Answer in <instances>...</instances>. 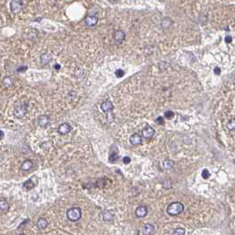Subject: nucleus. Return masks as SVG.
<instances>
[{
	"instance_id": "obj_19",
	"label": "nucleus",
	"mask_w": 235,
	"mask_h": 235,
	"mask_svg": "<svg viewBox=\"0 0 235 235\" xmlns=\"http://www.w3.org/2000/svg\"><path fill=\"white\" fill-rule=\"evenodd\" d=\"M173 166V162L171 160H164L163 163V167L165 170H170L172 169Z\"/></svg>"
},
{
	"instance_id": "obj_26",
	"label": "nucleus",
	"mask_w": 235,
	"mask_h": 235,
	"mask_svg": "<svg viewBox=\"0 0 235 235\" xmlns=\"http://www.w3.org/2000/svg\"><path fill=\"white\" fill-rule=\"evenodd\" d=\"M115 74H116V76H117L118 78H120V77H123V75H124V72H123V70L119 69V70H117V71L115 72Z\"/></svg>"
},
{
	"instance_id": "obj_34",
	"label": "nucleus",
	"mask_w": 235,
	"mask_h": 235,
	"mask_svg": "<svg viewBox=\"0 0 235 235\" xmlns=\"http://www.w3.org/2000/svg\"><path fill=\"white\" fill-rule=\"evenodd\" d=\"M18 235H26V234H24V233H21V234H18Z\"/></svg>"
},
{
	"instance_id": "obj_6",
	"label": "nucleus",
	"mask_w": 235,
	"mask_h": 235,
	"mask_svg": "<svg viewBox=\"0 0 235 235\" xmlns=\"http://www.w3.org/2000/svg\"><path fill=\"white\" fill-rule=\"evenodd\" d=\"M155 134V130L151 126H147L142 130V136L146 139H149L153 137Z\"/></svg>"
},
{
	"instance_id": "obj_11",
	"label": "nucleus",
	"mask_w": 235,
	"mask_h": 235,
	"mask_svg": "<svg viewBox=\"0 0 235 235\" xmlns=\"http://www.w3.org/2000/svg\"><path fill=\"white\" fill-rule=\"evenodd\" d=\"M125 35L124 32L122 30H117V31L114 33V40L119 43V44H121L124 39H125Z\"/></svg>"
},
{
	"instance_id": "obj_13",
	"label": "nucleus",
	"mask_w": 235,
	"mask_h": 235,
	"mask_svg": "<svg viewBox=\"0 0 235 235\" xmlns=\"http://www.w3.org/2000/svg\"><path fill=\"white\" fill-rule=\"evenodd\" d=\"M101 109L104 112H110L113 109V104L110 101H105L101 104Z\"/></svg>"
},
{
	"instance_id": "obj_27",
	"label": "nucleus",
	"mask_w": 235,
	"mask_h": 235,
	"mask_svg": "<svg viewBox=\"0 0 235 235\" xmlns=\"http://www.w3.org/2000/svg\"><path fill=\"white\" fill-rule=\"evenodd\" d=\"M227 126H228V128H229L230 130H233V129H234V126H235L234 119H232V120H231V121L228 123Z\"/></svg>"
},
{
	"instance_id": "obj_12",
	"label": "nucleus",
	"mask_w": 235,
	"mask_h": 235,
	"mask_svg": "<svg viewBox=\"0 0 235 235\" xmlns=\"http://www.w3.org/2000/svg\"><path fill=\"white\" fill-rule=\"evenodd\" d=\"M97 21H98L97 17L94 15L88 16V17L86 18V20H85V23H86V25L89 26V27H93V26H95V25L97 23Z\"/></svg>"
},
{
	"instance_id": "obj_20",
	"label": "nucleus",
	"mask_w": 235,
	"mask_h": 235,
	"mask_svg": "<svg viewBox=\"0 0 235 235\" xmlns=\"http://www.w3.org/2000/svg\"><path fill=\"white\" fill-rule=\"evenodd\" d=\"M0 209L2 210H8L9 209V204L7 203V202L5 200H4L3 198H0Z\"/></svg>"
},
{
	"instance_id": "obj_33",
	"label": "nucleus",
	"mask_w": 235,
	"mask_h": 235,
	"mask_svg": "<svg viewBox=\"0 0 235 235\" xmlns=\"http://www.w3.org/2000/svg\"><path fill=\"white\" fill-rule=\"evenodd\" d=\"M55 68H56V69H59V68H60V65H55Z\"/></svg>"
},
{
	"instance_id": "obj_1",
	"label": "nucleus",
	"mask_w": 235,
	"mask_h": 235,
	"mask_svg": "<svg viewBox=\"0 0 235 235\" xmlns=\"http://www.w3.org/2000/svg\"><path fill=\"white\" fill-rule=\"evenodd\" d=\"M184 210V205L179 202H175L167 207V214L170 216H177L182 213Z\"/></svg>"
},
{
	"instance_id": "obj_14",
	"label": "nucleus",
	"mask_w": 235,
	"mask_h": 235,
	"mask_svg": "<svg viewBox=\"0 0 235 235\" xmlns=\"http://www.w3.org/2000/svg\"><path fill=\"white\" fill-rule=\"evenodd\" d=\"M33 166V163H32L31 160H26L22 163L21 164V170L23 172H27V171H29Z\"/></svg>"
},
{
	"instance_id": "obj_10",
	"label": "nucleus",
	"mask_w": 235,
	"mask_h": 235,
	"mask_svg": "<svg viewBox=\"0 0 235 235\" xmlns=\"http://www.w3.org/2000/svg\"><path fill=\"white\" fill-rule=\"evenodd\" d=\"M142 142V138L139 134H134L130 137V143L134 146L140 145Z\"/></svg>"
},
{
	"instance_id": "obj_18",
	"label": "nucleus",
	"mask_w": 235,
	"mask_h": 235,
	"mask_svg": "<svg viewBox=\"0 0 235 235\" xmlns=\"http://www.w3.org/2000/svg\"><path fill=\"white\" fill-rule=\"evenodd\" d=\"M51 59H52V58H51L50 54H49V53H44L41 56V62L43 64H48Z\"/></svg>"
},
{
	"instance_id": "obj_24",
	"label": "nucleus",
	"mask_w": 235,
	"mask_h": 235,
	"mask_svg": "<svg viewBox=\"0 0 235 235\" xmlns=\"http://www.w3.org/2000/svg\"><path fill=\"white\" fill-rule=\"evenodd\" d=\"M209 176H210V173L209 172V170H207V169H204L203 171L202 172V177L204 179H209Z\"/></svg>"
},
{
	"instance_id": "obj_4",
	"label": "nucleus",
	"mask_w": 235,
	"mask_h": 235,
	"mask_svg": "<svg viewBox=\"0 0 235 235\" xmlns=\"http://www.w3.org/2000/svg\"><path fill=\"white\" fill-rule=\"evenodd\" d=\"M11 11L14 14H18L20 13L22 8H23V3L20 0H12L11 2Z\"/></svg>"
},
{
	"instance_id": "obj_29",
	"label": "nucleus",
	"mask_w": 235,
	"mask_h": 235,
	"mask_svg": "<svg viewBox=\"0 0 235 235\" xmlns=\"http://www.w3.org/2000/svg\"><path fill=\"white\" fill-rule=\"evenodd\" d=\"M130 162H131V158L129 157H125L123 158V163L125 164H130Z\"/></svg>"
},
{
	"instance_id": "obj_23",
	"label": "nucleus",
	"mask_w": 235,
	"mask_h": 235,
	"mask_svg": "<svg viewBox=\"0 0 235 235\" xmlns=\"http://www.w3.org/2000/svg\"><path fill=\"white\" fill-rule=\"evenodd\" d=\"M118 153H116V152H111L110 154V156H109V161H110V163H114V162H116L117 160H118Z\"/></svg>"
},
{
	"instance_id": "obj_21",
	"label": "nucleus",
	"mask_w": 235,
	"mask_h": 235,
	"mask_svg": "<svg viewBox=\"0 0 235 235\" xmlns=\"http://www.w3.org/2000/svg\"><path fill=\"white\" fill-rule=\"evenodd\" d=\"M3 83H4L5 87H7V88L12 87V86H13V80L10 78V77H5V78L4 79Z\"/></svg>"
},
{
	"instance_id": "obj_2",
	"label": "nucleus",
	"mask_w": 235,
	"mask_h": 235,
	"mask_svg": "<svg viewBox=\"0 0 235 235\" xmlns=\"http://www.w3.org/2000/svg\"><path fill=\"white\" fill-rule=\"evenodd\" d=\"M67 218L72 222H77L81 218V209L78 207L71 208L66 212Z\"/></svg>"
},
{
	"instance_id": "obj_15",
	"label": "nucleus",
	"mask_w": 235,
	"mask_h": 235,
	"mask_svg": "<svg viewBox=\"0 0 235 235\" xmlns=\"http://www.w3.org/2000/svg\"><path fill=\"white\" fill-rule=\"evenodd\" d=\"M36 225L39 229H45L48 226V221L45 218H39L37 220V223H36Z\"/></svg>"
},
{
	"instance_id": "obj_5",
	"label": "nucleus",
	"mask_w": 235,
	"mask_h": 235,
	"mask_svg": "<svg viewBox=\"0 0 235 235\" xmlns=\"http://www.w3.org/2000/svg\"><path fill=\"white\" fill-rule=\"evenodd\" d=\"M37 122H38V125H40L41 127H47L48 125H50V119L48 115H42L38 118L37 119Z\"/></svg>"
},
{
	"instance_id": "obj_28",
	"label": "nucleus",
	"mask_w": 235,
	"mask_h": 235,
	"mask_svg": "<svg viewBox=\"0 0 235 235\" xmlns=\"http://www.w3.org/2000/svg\"><path fill=\"white\" fill-rule=\"evenodd\" d=\"M164 119L162 118V117H158L157 119V124H160V125H164Z\"/></svg>"
},
{
	"instance_id": "obj_25",
	"label": "nucleus",
	"mask_w": 235,
	"mask_h": 235,
	"mask_svg": "<svg viewBox=\"0 0 235 235\" xmlns=\"http://www.w3.org/2000/svg\"><path fill=\"white\" fill-rule=\"evenodd\" d=\"M173 116H174V113H173V111H171V110H168V111H166V112H164V117L166 118V119H172Z\"/></svg>"
},
{
	"instance_id": "obj_7",
	"label": "nucleus",
	"mask_w": 235,
	"mask_h": 235,
	"mask_svg": "<svg viewBox=\"0 0 235 235\" xmlns=\"http://www.w3.org/2000/svg\"><path fill=\"white\" fill-rule=\"evenodd\" d=\"M71 130H72V126L67 123H63L58 128V132L60 134H66L70 133Z\"/></svg>"
},
{
	"instance_id": "obj_3",
	"label": "nucleus",
	"mask_w": 235,
	"mask_h": 235,
	"mask_svg": "<svg viewBox=\"0 0 235 235\" xmlns=\"http://www.w3.org/2000/svg\"><path fill=\"white\" fill-rule=\"evenodd\" d=\"M28 112V104L27 103H21L18 104L14 109V115L18 119L23 118Z\"/></svg>"
},
{
	"instance_id": "obj_30",
	"label": "nucleus",
	"mask_w": 235,
	"mask_h": 235,
	"mask_svg": "<svg viewBox=\"0 0 235 235\" xmlns=\"http://www.w3.org/2000/svg\"><path fill=\"white\" fill-rule=\"evenodd\" d=\"M225 42H226L227 44L231 43V42H232V37H231V36H229V35L225 36Z\"/></svg>"
},
{
	"instance_id": "obj_9",
	"label": "nucleus",
	"mask_w": 235,
	"mask_h": 235,
	"mask_svg": "<svg viewBox=\"0 0 235 235\" xmlns=\"http://www.w3.org/2000/svg\"><path fill=\"white\" fill-rule=\"evenodd\" d=\"M148 214V209L145 206H139L135 210V216L137 218H144Z\"/></svg>"
},
{
	"instance_id": "obj_17",
	"label": "nucleus",
	"mask_w": 235,
	"mask_h": 235,
	"mask_svg": "<svg viewBox=\"0 0 235 235\" xmlns=\"http://www.w3.org/2000/svg\"><path fill=\"white\" fill-rule=\"evenodd\" d=\"M23 188L27 190H31L32 188H35V183L33 182L31 179H29V180H27L23 183Z\"/></svg>"
},
{
	"instance_id": "obj_31",
	"label": "nucleus",
	"mask_w": 235,
	"mask_h": 235,
	"mask_svg": "<svg viewBox=\"0 0 235 235\" xmlns=\"http://www.w3.org/2000/svg\"><path fill=\"white\" fill-rule=\"evenodd\" d=\"M214 73H215L216 74H220V73H221V71H220V68H218V67H216V68H215V70H214Z\"/></svg>"
},
{
	"instance_id": "obj_8",
	"label": "nucleus",
	"mask_w": 235,
	"mask_h": 235,
	"mask_svg": "<svg viewBox=\"0 0 235 235\" xmlns=\"http://www.w3.org/2000/svg\"><path fill=\"white\" fill-rule=\"evenodd\" d=\"M155 231L154 225L150 224H146L141 230V233L143 235H151Z\"/></svg>"
},
{
	"instance_id": "obj_22",
	"label": "nucleus",
	"mask_w": 235,
	"mask_h": 235,
	"mask_svg": "<svg viewBox=\"0 0 235 235\" xmlns=\"http://www.w3.org/2000/svg\"><path fill=\"white\" fill-rule=\"evenodd\" d=\"M186 230L184 228H177L173 231V235H185Z\"/></svg>"
},
{
	"instance_id": "obj_16",
	"label": "nucleus",
	"mask_w": 235,
	"mask_h": 235,
	"mask_svg": "<svg viewBox=\"0 0 235 235\" xmlns=\"http://www.w3.org/2000/svg\"><path fill=\"white\" fill-rule=\"evenodd\" d=\"M102 218L104 221H106V222H109V221H112L113 218H114V216L109 212V211H104L102 213Z\"/></svg>"
},
{
	"instance_id": "obj_32",
	"label": "nucleus",
	"mask_w": 235,
	"mask_h": 235,
	"mask_svg": "<svg viewBox=\"0 0 235 235\" xmlns=\"http://www.w3.org/2000/svg\"><path fill=\"white\" fill-rule=\"evenodd\" d=\"M4 136H5V133L2 130H0V140H2L4 138Z\"/></svg>"
}]
</instances>
